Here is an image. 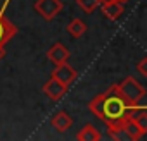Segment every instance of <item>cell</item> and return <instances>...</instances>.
<instances>
[{
  "mask_svg": "<svg viewBox=\"0 0 147 141\" xmlns=\"http://www.w3.org/2000/svg\"><path fill=\"white\" fill-rule=\"evenodd\" d=\"M128 107L130 103L119 93L118 84H113L106 93L97 95L88 103V110L107 126V131L114 139L123 132V122L128 119Z\"/></svg>",
  "mask_w": 147,
  "mask_h": 141,
  "instance_id": "6da1fadb",
  "label": "cell"
},
{
  "mask_svg": "<svg viewBox=\"0 0 147 141\" xmlns=\"http://www.w3.org/2000/svg\"><path fill=\"white\" fill-rule=\"evenodd\" d=\"M118 90H119V93L123 95V98H125L130 105L138 103V102L145 96V88H144V84H140V83H138L135 78H131V76L125 78V79L118 84Z\"/></svg>",
  "mask_w": 147,
  "mask_h": 141,
  "instance_id": "7a4b0ae2",
  "label": "cell"
},
{
  "mask_svg": "<svg viewBox=\"0 0 147 141\" xmlns=\"http://www.w3.org/2000/svg\"><path fill=\"white\" fill-rule=\"evenodd\" d=\"M33 9L45 21H54L55 16L62 11V2L61 0H36L33 4Z\"/></svg>",
  "mask_w": 147,
  "mask_h": 141,
  "instance_id": "3957f363",
  "label": "cell"
},
{
  "mask_svg": "<svg viewBox=\"0 0 147 141\" xmlns=\"http://www.w3.org/2000/svg\"><path fill=\"white\" fill-rule=\"evenodd\" d=\"M5 7H7V2L5 5L0 7V47H4L9 40H12L18 33V28L16 24L11 23V19L5 16Z\"/></svg>",
  "mask_w": 147,
  "mask_h": 141,
  "instance_id": "277c9868",
  "label": "cell"
},
{
  "mask_svg": "<svg viewBox=\"0 0 147 141\" xmlns=\"http://www.w3.org/2000/svg\"><path fill=\"white\" fill-rule=\"evenodd\" d=\"M76 76H78L76 69H75V67H71L67 62L55 65V69L52 70V78H55L57 81H61V83H62V84H66V86H69L73 81H75V79H76Z\"/></svg>",
  "mask_w": 147,
  "mask_h": 141,
  "instance_id": "5b68a950",
  "label": "cell"
},
{
  "mask_svg": "<svg viewBox=\"0 0 147 141\" xmlns=\"http://www.w3.org/2000/svg\"><path fill=\"white\" fill-rule=\"evenodd\" d=\"M99 7H100L102 14L106 16V19H109V21L119 19L121 14L125 12V5H123V2H119V0H109V2H102Z\"/></svg>",
  "mask_w": 147,
  "mask_h": 141,
  "instance_id": "8992f818",
  "label": "cell"
},
{
  "mask_svg": "<svg viewBox=\"0 0 147 141\" xmlns=\"http://www.w3.org/2000/svg\"><path fill=\"white\" fill-rule=\"evenodd\" d=\"M66 91H67V86L66 84H62L61 81H57L55 78H50L45 84H43V93L47 95V98H50V100H59V98H62L64 95H66Z\"/></svg>",
  "mask_w": 147,
  "mask_h": 141,
  "instance_id": "52a82bcc",
  "label": "cell"
},
{
  "mask_svg": "<svg viewBox=\"0 0 147 141\" xmlns=\"http://www.w3.org/2000/svg\"><path fill=\"white\" fill-rule=\"evenodd\" d=\"M47 59H49L52 64H55V65L64 64V62H67V59H69V50H67L61 41H57V43H54V45L49 48Z\"/></svg>",
  "mask_w": 147,
  "mask_h": 141,
  "instance_id": "ba28073f",
  "label": "cell"
},
{
  "mask_svg": "<svg viewBox=\"0 0 147 141\" xmlns=\"http://www.w3.org/2000/svg\"><path fill=\"white\" fill-rule=\"evenodd\" d=\"M50 124H52V127L57 129L59 132H66V131L73 126V119H71V115H69L67 112L61 110V112L54 114V117L50 119Z\"/></svg>",
  "mask_w": 147,
  "mask_h": 141,
  "instance_id": "9c48e42d",
  "label": "cell"
},
{
  "mask_svg": "<svg viewBox=\"0 0 147 141\" xmlns=\"http://www.w3.org/2000/svg\"><path fill=\"white\" fill-rule=\"evenodd\" d=\"M123 132L130 138V139H133V141H137V139H140L147 131L145 129H142L133 119H126L125 122H123Z\"/></svg>",
  "mask_w": 147,
  "mask_h": 141,
  "instance_id": "30bf717a",
  "label": "cell"
},
{
  "mask_svg": "<svg viewBox=\"0 0 147 141\" xmlns=\"http://www.w3.org/2000/svg\"><path fill=\"white\" fill-rule=\"evenodd\" d=\"M102 136L99 132V129L92 124H85L83 129H80V132L76 134V139L80 141H99Z\"/></svg>",
  "mask_w": 147,
  "mask_h": 141,
  "instance_id": "8fae6325",
  "label": "cell"
},
{
  "mask_svg": "<svg viewBox=\"0 0 147 141\" xmlns=\"http://www.w3.org/2000/svg\"><path fill=\"white\" fill-rule=\"evenodd\" d=\"M66 29H67V33H69L73 38H80V36H83V35L87 33V24H85L82 19L75 17V19L69 21V24H67Z\"/></svg>",
  "mask_w": 147,
  "mask_h": 141,
  "instance_id": "7c38bea8",
  "label": "cell"
},
{
  "mask_svg": "<svg viewBox=\"0 0 147 141\" xmlns=\"http://www.w3.org/2000/svg\"><path fill=\"white\" fill-rule=\"evenodd\" d=\"M76 4L80 5V9L87 14H92L99 5H100V0H76Z\"/></svg>",
  "mask_w": 147,
  "mask_h": 141,
  "instance_id": "4fadbf2b",
  "label": "cell"
},
{
  "mask_svg": "<svg viewBox=\"0 0 147 141\" xmlns=\"http://www.w3.org/2000/svg\"><path fill=\"white\" fill-rule=\"evenodd\" d=\"M145 65H147V59H142V60L137 64V69H138V72H140L144 78L147 76V67H145Z\"/></svg>",
  "mask_w": 147,
  "mask_h": 141,
  "instance_id": "5bb4252c",
  "label": "cell"
},
{
  "mask_svg": "<svg viewBox=\"0 0 147 141\" xmlns=\"http://www.w3.org/2000/svg\"><path fill=\"white\" fill-rule=\"evenodd\" d=\"M5 57V50H4V47H0V60H2Z\"/></svg>",
  "mask_w": 147,
  "mask_h": 141,
  "instance_id": "9a60e30c",
  "label": "cell"
},
{
  "mask_svg": "<svg viewBox=\"0 0 147 141\" xmlns=\"http://www.w3.org/2000/svg\"><path fill=\"white\" fill-rule=\"evenodd\" d=\"M102 2H109V0H100V4H102ZM119 2H123V4H125L126 0H119Z\"/></svg>",
  "mask_w": 147,
  "mask_h": 141,
  "instance_id": "2e32d148",
  "label": "cell"
}]
</instances>
